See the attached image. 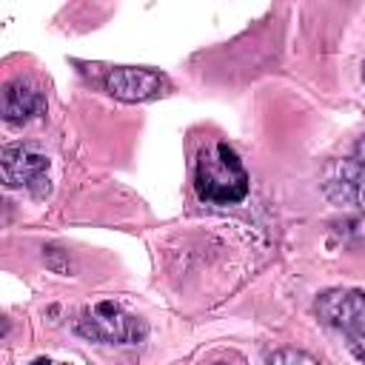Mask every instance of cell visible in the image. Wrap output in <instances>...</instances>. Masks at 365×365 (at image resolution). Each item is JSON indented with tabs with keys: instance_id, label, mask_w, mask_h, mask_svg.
Returning a JSON list of instances; mask_svg holds the SVG:
<instances>
[{
	"instance_id": "6da1fadb",
	"label": "cell",
	"mask_w": 365,
	"mask_h": 365,
	"mask_svg": "<svg viewBox=\"0 0 365 365\" xmlns=\"http://www.w3.org/2000/svg\"><path fill=\"white\" fill-rule=\"evenodd\" d=\"M248 171L228 143H211L197 154L194 191L208 205H237L248 197Z\"/></svg>"
},
{
	"instance_id": "7a4b0ae2",
	"label": "cell",
	"mask_w": 365,
	"mask_h": 365,
	"mask_svg": "<svg viewBox=\"0 0 365 365\" xmlns=\"http://www.w3.org/2000/svg\"><path fill=\"white\" fill-rule=\"evenodd\" d=\"M74 331L83 339L103 345H137L148 336V322L137 314H128L117 302L103 299L74 319Z\"/></svg>"
},
{
	"instance_id": "3957f363",
	"label": "cell",
	"mask_w": 365,
	"mask_h": 365,
	"mask_svg": "<svg viewBox=\"0 0 365 365\" xmlns=\"http://www.w3.org/2000/svg\"><path fill=\"white\" fill-rule=\"evenodd\" d=\"M314 311L325 325L336 328L345 336L348 351L359 362H365V291L356 288L322 291L314 302Z\"/></svg>"
},
{
	"instance_id": "277c9868",
	"label": "cell",
	"mask_w": 365,
	"mask_h": 365,
	"mask_svg": "<svg viewBox=\"0 0 365 365\" xmlns=\"http://www.w3.org/2000/svg\"><path fill=\"white\" fill-rule=\"evenodd\" d=\"M48 154H43L34 145H3L0 148V174L3 182L9 188H26L34 197H46L48 194Z\"/></svg>"
},
{
	"instance_id": "5b68a950",
	"label": "cell",
	"mask_w": 365,
	"mask_h": 365,
	"mask_svg": "<svg viewBox=\"0 0 365 365\" xmlns=\"http://www.w3.org/2000/svg\"><path fill=\"white\" fill-rule=\"evenodd\" d=\"M103 86L111 97L123 103H145L160 94H165L168 80L154 68H137V66H114L106 71Z\"/></svg>"
},
{
	"instance_id": "8992f818",
	"label": "cell",
	"mask_w": 365,
	"mask_h": 365,
	"mask_svg": "<svg viewBox=\"0 0 365 365\" xmlns=\"http://www.w3.org/2000/svg\"><path fill=\"white\" fill-rule=\"evenodd\" d=\"M325 197L334 205H351L365 214V168L354 160H336L325 171Z\"/></svg>"
},
{
	"instance_id": "52a82bcc",
	"label": "cell",
	"mask_w": 365,
	"mask_h": 365,
	"mask_svg": "<svg viewBox=\"0 0 365 365\" xmlns=\"http://www.w3.org/2000/svg\"><path fill=\"white\" fill-rule=\"evenodd\" d=\"M46 114V94L31 80H9L3 86V120L9 125H26Z\"/></svg>"
},
{
	"instance_id": "ba28073f",
	"label": "cell",
	"mask_w": 365,
	"mask_h": 365,
	"mask_svg": "<svg viewBox=\"0 0 365 365\" xmlns=\"http://www.w3.org/2000/svg\"><path fill=\"white\" fill-rule=\"evenodd\" d=\"M268 365H319V362L299 348H277L268 356Z\"/></svg>"
},
{
	"instance_id": "9c48e42d",
	"label": "cell",
	"mask_w": 365,
	"mask_h": 365,
	"mask_svg": "<svg viewBox=\"0 0 365 365\" xmlns=\"http://www.w3.org/2000/svg\"><path fill=\"white\" fill-rule=\"evenodd\" d=\"M362 83H365V60H362Z\"/></svg>"
},
{
	"instance_id": "30bf717a",
	"label": "cell",
	"mask_w": 365,
	"mask_h": 365,
	"mask_svg": "<svg viewBox=\"0 0 365 365\" xmlns=\"http://www.w3.org/2000/svg\"><path fill=\"white\" fill-rule=\"evenodd\" d=\"M217 365H225V362H217Z\"/></svg>"
}]
</instances>
